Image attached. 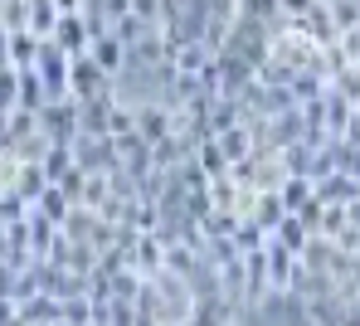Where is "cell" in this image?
<instances>
[{"label":"cell","mask_w":360,"mask_h":326,"mask_svg":"<svg viewBox=\"0 0 360 326\" xmlns=\"http://www.w3.org/2000/svg\"><path fill=\"white\" fill-rule=\"evenodd\" d=\"M263 244H268V229L253 224V219H239V229H234V249H239V254H253V249H263Z\"/></svg>","instance_id":"24"},{"label":"cell","mask_w":360,"mask_h":326,"mask_svg":"<svg viewBox=\"0 0 360 326\" xmlns=\"http://www.w3.org/2000/svg\"><path fill=\"white\" fill-rule=\"evenodd\" d=\"M127 10L146 25H161V0H127Z\"/></svg>","instance_id":"32"},{"label":"cell","mask_w":360,"mask_h":326,"mask_svg":"<svg viewBox=\"0 0 360 326\" xmlns=\"http://www.w3.org/2000/svg\"><path fill=\"white\" fill-rule=\"evenodd\" d=\"M0 107H5V112L15 107V68L10 64H0Z\"/></svg>","instance_id":"34"},{"label":"cell","mask_w":360,"mask_h":326,"mask_svg":"<svg viewBox=\"0 0 360 326\" xmlns=\"http://www.w3.org/2000/svg\"><path fill=\"white\" fill-rule=\"evenodd\" d=\"M239 15H253V20H273V15H278V0H239Z\"/></svg>","instance_id":"33"},{"label":"cell","mask_w":360,"mask_h":326,"mask_svg":"<svg viewBox=\"0 0 360 326\" xmlns=\"http://www.w3.org/2000/svg\"><path fill=\"white\" fill-rule=\"evenodd\" d=\"M253 78H258L263 88H288V83H292V68L283 64V59H273V54H268L263 64L253 68Z\"/></svg>","instance_id":"22"},{"label":"cell","mask_w":360,"mask_h":326,"mask_svg":"<svg viewBox=\"0 0 360 326\" xmlns=\"http://www.w3.org/2000/svg\"><path fill=\"white\" fill-rule=\"evenodd\" d=\"M351 68H356V78H360V59H351Z\"/></svg>","instance_id":"42"},{"label":"cell","mask_w":360,"mask_h":326,"mask_svg":"<svg viewBox=\"0 0 360 326\" xmlns=\"http://www.w3.org/2000/svg\"><path fill=\"white\" fill-rule=\"evenodd\" d=\"M136 127V103H112L108 107V136H122V131H131Z\"/></svg>","instance_id":"25"},{"label":"cell","mask_w":360,"mask_h":326,"mask_svg":"<svg viewBox=\"0 0 360 326\" xmlns=\"http://www.w3.org/2000/svg\"><path fill=\"white\" fill-rule=\"evenodd\" d=\"M34 209H39L44 219H54V224H59L63 214H68V200H63V190H59V185H44V195L34 200Z\"/></svg>","instance_id":"26"},{"label":"cell","mask_w":360,"mask_h":326,"mask_svg":"<svg viewBox=\"0 0 360 326\" xmlns=\"http://www.w3.org/2000/svg\"><path fill=\"white\" fill-rule=\"evenodd\" d=\"M311 195L321 200V204H346V200H356V176H346V171H326V176L311 181Z\"/></svg>","instance_id":"10"},{"label":"cell","mask_w":360,"mask_h":326,"mask_svg":"<svg viewBox=\"0 0 360 326\" xmlns=\"http://www.w3.org/2000/svg\"><path fill=\"white\" fill-rule=\"evenodd\" d=\"M239 302H229L224 292H205L190 307V326H239Z\"/></svg>","instance_id":"4"},{"label":"cell","mask_w":360,"mask_h":326,"mask_svg":"<svg viewBox=\"0 0 360 326\" xmlns=\"http://www.w3.org/2000/svg\"><path fill=\"white\" fill-rule=\"evenodd\" d=\"M108 282H112V297H122V302H136V292H141V278H136L131 268H122V273H112Z\"/></svg>","instance_id":"27"},{"label":"cell","mask_w":360,"mask_h":326,"mask_svg":"<svg viewBox=\"0 0 360 326\" xmlns=\"http://www.w3.org/2000/svg\"><path fill=\"white\" fill-rule=\"evenodd\" d=\"M49 39H54L63 54L73 59V54H88V39H93V34H88L83 15H78V10H68V15H59V25H54V34H49Z\"/></svg>","instance_id":"9"},{"label":"cell","mask_w":360,"mask_h":326,"mask_svg":"<svg viewBox=\"0 0 360 326\" xmlns=\"http://www.w3.org/2000/svg\"><path fill=\"white\" fill-rule=\"evenodd\" d=\"M331 5V20H336V30H351L360 20V0H326Z\"/></svg>","instance_id":"28"},{"label":"cell","mask_w":360,"mask_h":326,"mask_svg":"<svg viewBox=\"0 0 360 326\" xmlns=\"http://www.w3.org/2000/svg\"><path fill=\"white\" fill-rule=\"evenodd\" d=\"M292 214L302 219V229H307V234H316V229H321V200H316V195L307 200V204H297Z\"/></svg>","instance_id":"31"},{"label":"cell","mask_w":360,"mask_h":326,"mask_svg":"<svg viewBox=\"0 0 360 326\" xmlns=\"http://www.w3.org/2000/svg\"><path fill=\"white\" fill-rule=\"evenodd\" d=\"M88 59L103 68V73L122 78V73H127V44H122L117 34H93V39H88Z\"/></svg>","instance_id":"8"},{"label":"cell","mask_w":360,"mask_h":326,"mask_svg":"<svg viewBox=\"0 0 360 326\" xmlns=\"http://www.w3.org/2000/svg\"><path fill=\"white\" fill-rule=\"evenodd\" d=\"M263 259H268V292L273 297H283L288 287H292V273H297V254L292 249H283L273 234H268V244H263Z\"/></svg>","instance_id":"6"},{"label":"cell","mask_w":360,"mask_h":326,"mask_svg":"<svg viewBox=\"0 0 360 326\" xmlns=\"http://www.w3.org/2000/svg\"><path fill=\"white\" fill-rule=\"evenodd\" d=\"M346 224L360 229V200H346Z\"/></svg>","instance_id":"38"},{"label":"cell","mask_w":360,"mask_h":326,"mask_svg":"<svg viewBox=\"0 0 360 326\" xmlns=\"http://www.w3.org/2000/svg\"><path fill=\"white\" fill-rule=\"evenodd\" d=\"M283 214H288V209H283L278 190H258V195H253V214H248V219H253V224H263L268 234H273V224H278Z\"/></svg>","instance_id":"18"},{"label":"cell","mask_w":360,"mask_h":326,"mask_svg":"<svg viewBox=\"0 0 360 326\" xmlns=\"http://www.w3.org/2000/svg\"><path fill=\"white\" fill-rule=\"evenodd\" d=\"M278 200H283L288 214H292L297 204H307V200H311V176H283V181H278Z\"/></svg>","instance_id":"19"},{"label":"cell","mask_w":360,"mask_h":326,"mask_svg":"<svg viewBox=\"0 0 360 326\" xmlns=\"http://www.w3.org/2000/svg\"><path fill=\"white\" fill-rule=\"evenodd\" d=\"M311 5H316V0H278V15H288V20H302Z\"/></svg>","instance_id":"36"},{"label":"cell","mask_w":360,"mask_h":326,"mask_svg":"<svg viewBox=\"0 0 360 326\" xmlns=\"http://www.w3.org/2000/svg\"><path fill=\"white\" fill-rule=\"evenodd\" d=\"M117 103V93L112 98H88V103H78V131H88V136H108V107Z\"/></svg>","instance_id":"12"},{"label":"cell","mask_w":360,"mask_h":326,"mask_svg":"<svg viewBox=\"0 0 360 326\" xmlns=\"http://www.w3.org/2000/svg\"><path fill=\"white\" fill-rule=\"evenodd\" d=\"M336 326H360V302L356 297H346V307H341V322Z\"/></svg>","instance_id":"37"},{"label":"cell","mask_w":360,"mask_h":326,"mask_svg":"<svg viewBox=\"0 0 360 326\" xmlns=\"http://www.w3.org/2000/svg\"><path fill=\"white\" fill-rule=\"evenodd\" d=\"M136 131L146 136V141H156V136H166L171 131V107L156 98V103H136Z\"/></svg>","instance_id":"11"},{"label":"cell","mask_w":360,"mask_h":326,"mask_svg":"<svg viewBox=\"0 0 360 326\" xmlns=\"http://www.w3.org/2000/svg\"><path fill=\"white\" fill-rule=\"evenodd\" d=\"M34 122H39V136H44V141H73V136H78V103H73V98L44 103V107L34 112Z\"/></svg>","instance_id":"3"},{"label":"cell","mask_w":360,"mask_h":326,"mask_svg":"<svg viewBox=\"0 0 360 326\" xmlns=\"http://www.w3.org/2000/svg\"><path fill=\"white\" fill-rule=\"evenodd\" d=\"M5 44H10V30L0 25V64H5Z\"/></svg>","instance_id":"41"},{"label":"cell","mask_w":360,"mask_h":326,"mask_svg":"<svg viewBox=\"0 0 360 326\" xmlns=\"http://www.w3.org/2000/svg\"><path fill=\"white\" fill-rule=\"evenodd\" d=\"M44 185H49L44 166H39V161H20V176H15V195L25 200V204H34V200L44 195Z\"/></svg>","instance_id":"15"},{"label":"cell","mask_w":360,"mask_h":326,"mask_svg":"<svg viewBox=\"0 0 360 326\" xmlns=\"http://www.w3.org/2000/svg\"><path fill=\"white\" fill-rule=\"evenodd\" d=\"M146 30H156V25H146V20H136V15L127 10V15H117V20H112V30H108V34H117L122 44L131 49V44H136V39H141Z\"/></svg>","instance_id":"23"},{"label":"cell","mask_w":360,"mask_h":326,"mask_svg":"<svg viewBox=\"0 0 360 326\" xmlns=\"http://www.w3.org/2000/svg\"><path fill=\"white\" fill-rule=\"evenodd\" d=\"M73 166H83L88 176H108V171H117V146H112V136H88V131H78L73 141Z\"/></svg>","instance_id":"2"},{"label":"cell","mask_w":360,"mask_h":326,"mask_svg":"<svg viewBox=\"0 0 360 326\" xmlns=\"http://www.w3.org/2000/svg\"><path fill=\"white\" fill-rule=\"evenodd\" d=\"M15 307H20L25 326H54L59 322V297H49V292H34V297L15 302Z\"/></svg>","instance_id":"13"},{"label":"cell","mask_w":360,"mask_h":326,"mask_svg":"<svg viewBox=\"0 0 360 326\" xmlns=\"http://www.w3.org/2000/svg\"><path fill=\"white\" fill-rule=\"evenodd\" d=\"M54 10H59V15H68V10H83V0H54Z\"/></svg>","instance_id":"40"},{"label":"cell","mask_w":360,"mask_h":326,"mask_svg":"<svg viewBox=\"0 0 360 326\" xmlns=\"http://www.w3.org/2000/svg\"><path fill=\"white\" fill-rule=\"evenodd\" d=\"M341 49H346V59H360V20L351 30H341Z\"/></svg>","instance_id":"35"},{"label":"cell","mask_w":360,"mask_h":326,"mask_svg":"<svg viewBox=\"0 0 360 326\" xmlns=\"http://www.w3.org/2000/svg\"><path fill=\"white\" fill-rule=\"evenodd\" d=\"M273 239H278V244H283V249H292V254H302V249H307V239H311V234H307V229H302V219H297V214H283V219H278V224H273Z\"/></svg>","instance_id":"21"},{"label":"cell","mask_w":360,"mask_h":326,"mask_svg":"<svg viewBox=\"0 0 360 326\" xmlns=\"http://www.w3.org/2000/svg\"><path fill=\"white\" fill-rule=\"evenodd\" d=\"M15 312H20V307H15V297H0V326L10 322V317H15Z\"/></svg>","instance_id":"39"},{"label":"cell","mask_w":360,"mask_h":326,"mask_svg":"<svg viewBox=\"0 0 360 326\" xmlns=\"http://www.w3.org/2000/svg\"><path fill=\"white\" fill-rule=\"evenodd\" d=\"M117 93V78L103 73L88 54H73L68 59V98L73 103H88V98H112Z\"/></svg>","instance_id":"1"},{"label":"cell","mask_w":360,"mask_h":326,"mask_svg":"<svg viewBox=\"0 0 360 326\" xmlns=\"http://www.w3.org/2000/svg\"><path fill=\"white\" fill-rule=\"evenodd\" d=\"M25 200L15 195V190H0V224H15V219H25Z\"/></svg>","instance_id":"30"},{"label":"cell","mask_w":360,"mask_h":326,"mask_svg":"<svg viewBox=\"0 0 360 326\" xmlns=\"http://www.w3.org/2000/svg\"><path fill=\"white\" fill-rule=\"evenodd\" d=\"M25 10H30V0H0V25L5 30H25Z\"/></svg>","instance_id":"29"},{"label":"cell","mask_w":360,"mask_h":326,"mask_svg":"<svg viewBox=\"0 0 360 326\" xmlns=\"http://www.w3.org/2000/svg\"><path fill=\"white\" fill-rule=\"evenodd\" d=\"M34 54H39V34H30V30H10L5 64H10V68H34Z\"/></svg>","instance_id":"14"},{"label":"cell","mask_w":360,"mask_h":326,"mask_svg":"<svg viewBox=\"0 0 360 326\" xmlns=\"http://www.w3.org/2000/svg\"><path fill=\"white\" fill-rule=\"evenodd\" d=\"M234 229H239V214L234 209H210L200 219V234L205 239H234Z\"/></svg>","instance_id":"20"},{"label":"cell","mask_w":360,"mask_h":326,"mask_svg":"<svg viewBox=\"0 0 360 326\" xmlns=\"http://www.w3.org/2000/svg\"><path fill=\"white\" fill-rule=\"evenodd\" d=\"M54 25H59L54 0H30V10H25V30H30V34H39V39H49V34H54Z\"/></svg>","instance_id":"17"},{"label":"cell","mask_w":360,"mask_h":326,"mask_svg":"<svg viewBox=\"0 0 360 326\" xmlns=\"http://www.w3.org/2000/svg\"><path fill=\"white\" fill-rule=\"evenodd\" d=\"M161 263H166V244H161L156 234H136V239H131V249H127V268H131L141 282H151V278L161 273Z\"/></svg>","instance_id":"5"},{"label":"cell","mask_w":360,"mask_h":326,"mask_svg":"<svg viewBox=\"0 0 360 326\" xmlns=\"http://www.w3.org/2000/svg\"><path fill=\"white\" fill-rule=\"evenodd\" d=\"M297 30L316 44V49H326V44H336V39H341V30H336V20H331V5H326V0H316V5L302 15Z\"/></svg>","instance_id":"7"},{"label":"cell","mask_w":360,"mask_h":326,"mask_svg":"<svg viewBox=\"0 0 360 326\" xmlns=\"http://www.w3.org/2000/svg\"><path fill=\"white\" fill-rule=\"evenodd\" d=\"M195 166L205 171V181L229 176V161H224V151H219V141H214V136H200V141H195Z\"/></svg>","instance_id":"16"}]
</instances>
